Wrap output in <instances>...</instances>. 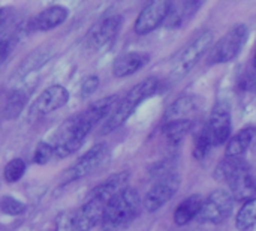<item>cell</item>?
<instances>
[{"instance_id":"obj_30","label":"cell","mask_w":256,"mask_h":231,"mask_svg":"<svg viewBox=\"0 0 256 231\" xmlns=\"http://www.w3.org/2000/svg\"><path fill=\"white\" fill-rule=\"evenodd\" d=\"M99 83H100V80H99V77L98 75H88V77H86L84 80H82V83H81V86H80V98L81 99H87V98H90L96 90H98V87H99Z\"/></svg>"},{"instance_id":"obj_22","label":"cell","mask_w":256,"mask_h":231,"mask_svg":"<svg viewBox=\"0 0 256 231\" xmlns=\"http://www.w3.org/2000/svg\"><path fill=\"white\" fill-rule=\"evenodd\" d=\"M192 128H194L192 119L171 120V122H165V125L162 126V134L165 135L170 144L178 146L183 141L184 135L192 131Z\"/></svg>"},{"instance_id":"obj_31","label":"cell","mask_w":256,"mask_h":231,"mask_svg":"<svg viewBox=\"0 0 256 231\" xmlns=\"http://www.w3.org/2000/svg\"><path fill=\"white\" fill-rule=\"evenodd\" d=\"M238 87L244 92L256 93V66H252L246 72H243L238 78Z\"/></svg>"},{"instance_id":"obj_9","label":"cell","mask_w":256,"mask_h":231,"mask_svg":"<svg viewBox=\"0 0 256 231\" xmlns=\"http://www.w3.org/2000/svg\"><path fill=\"white\" fill-rule=\"evenodd\" d=\"M108 203L100 197L88 192L86 201L81 207L72 213L70 218V231H90L98 224L102 222V216Z\"/></svg>"},{"instance_id":"obj_2","label":"cell","mask_w":256,"mask_h":231,"mask_svg":"<svg viewBox=\"0 0 256 231\" xmlns=\"http://www.w3.org/2000/svg\"><path fill=\"white\" fill-rule=\"evenodd\" d=\"M141 198L136 189L126 188L117 194L105 207L102 216V228L105 231H116L128 227L140 213Z\"/></svg>"},{"instance_id":"obj_6","label":"cell","mask_w":256,"mask_h":231,"mask_svg":"<svg viewBox=\"0 0 256 231\" xmlns=\"http://www.w3.org/2000/svg\"><path fill=\"white\" fill-rule=\"evenodd\" d=\"M234 209V198L225 189L213 191L201 204V209L196 215L200 224H222L226 221Z\"/></svg>"},{"instance_id":"obj_24","label":"cell","mask_w":256,"mask_h":231,"mask_svg":"<svg viewBox=\"0 0 256 231\" xmlns=\"http://www.w3.org/2000/svg\"><path fill=\"white\" fill-rule=\"evenodd\" d=\"M246 161L242 158H228L225 156L218 167L214 168V179L218 182H230V179L234 176V173L244 164Z\"/></svg>"},{"instance_id":"obj_26","label":"cell","mask_w":256,"mask_h":231,"mask_svg":"<svg viewBox=\"0 0 256 231\" xmlns=\"http://www.w3.org/2000/svg\"><path fill=\"white\" fill-rule=\"evenodd\" d=\"M212 147L213 146H212L210 137L207 134V129H206V126H202L201 131H198L194 135V149H192V153H194L195 159L202 161L208 155V152H210Z\"/></svg>"},{"instance_id":"obj_15","label":"cell","mask_w":256,"mask_h":231,"mask_svg":"<svg viewBox=\"0 0 256 231\" xmlns=\"http://www.w3.org/2000/svg\"><path fill=\"white\" fill-rule=\"evenodd\" d=\"M68 15H69L68 8L62 6V5L50 6V8L44 9L42 12H39L38 15H34L33 18H30L26 24V30H30V32L52 30V29L58 27L60 24H63L66 21Z\"/></svg>"},{"instance_id":"obj_17","label":"cell","mask_w":256,"mask_h":231,"mask_svg":"<svg viewBox=\"0 0 256 231\" xmlns=\"http://www.w3.org/2000/svg\"><path fill=\"white\" fill-rule=\"evenodd\" d=\"M129 177H130V174L128 171H120L117 174L110 176L106 180H104L102 183H99L90 192L94 194V195H98V197H100L106 203H110L117 194H120L122 191H124L128 188Z\"/></svg>"},{"instance_id":"obj_11","label":"cell","mask_w":256,"mask_h":231,"mask_svg":"<svg viewBox=\"0 0 256 231\" xmlns=\"http://www.w3.org/2000/svg\"><path fill=\"white\" fill-rule=\"evenodd\" d=\"M212 146H222L230 140L231 135V113L225 102H218L210 114L208 123L206 125Z\"/></svg>"},{"instance_id":"obj_5","label":"cell","mask_w":256,"mask_h":231,"mask_svg":"<svg viewBox=\"0 0 256 231\" xmlns=\"http://www.w3.org/2000/svg\"><path fill=\"white\" fill-rule=\"evenodd\" d=\"M213 42V33L210 30H204L201 35H198L189 45H186L174 59L170 77L174 81H178L184 78L201 60V57L206 54V51L210 48Z\"/></svg>"},{"instance_id":"obj_10","label":"cell","mask_w":256,"mask_h":231,"mask_svg":"<svg viewBox=\"0 0 256 231\" xmlns=\"http://www.w3.org/2000/svg\"><path fill=\"white\" fill-rule=\"evenodd\" d=\"M182 179L177 173H171L162 179H159L146 194L144 197V207L147 212H158L164 207L180 189Z\"/></svg>"},{"instance_id":"obj_29","label":"cell","mask_w":256,"mask_h":231,"mask_svg":"<svg viewBox=\"0 0 256 231\" xmlns=\"http://www.w3.org/2000/svg\"><path fill=\"white\" fill-rule=\"evenodd\" d=\"M54 156V147L51 143L46 141H39L36 144V149L33 152V162L38 165H45L51 161Z\"/></svg>"},{"instance_id":"obj_12","label":"cell","mask_w":256,"mask_h":231,"mask_svg":"<svg viewBox=\"0 0 256 231\" xmlns=\"http://www.w3.org/2000/svg\"><path fill=\"white\" fill-rule=\"evenodd\" d=\"M122 27V17L120 15H110L98 21L86 36V45L90 50H99L111 42Z\"/></svg>"},{"instance_id":"obj_18","label":"cell","mask_w":256,"mask_h":231,"mask_svg":"<svg viewBox=\"0 0 256 231\" xmlns=\"http://www.w3.org/2000/svg\"><path fill=\"white\" fill-rule=\"evenodd\" d=\"M202 197L200 194H192L190 197L184 198L176 209L174 212V222L178 227H183L186 224H189L192 219L196 218L201 204H202Z\"/></svg>"},{"instance_id":"obj_28","label":"cell","mask_w":256,"mask_h":231,"mask_svg":"<svg viewBox=\"0 0 256 231\" xmlns=\"http://www.w3.org/2000/svg\"><path fill=\"white\" fill-rule=\"evenodd\" d=\"M0 210L9 216H18L26 212V204L10 195H3L0 198Z\"/></svg>"},{"instance_id":"obj_21","label":"cell","mask_w":256,"mask_h":231,"mask_svg":"<svg viewBox=\"0 0 256 231\" xmlns=\"http://www.w3.org/2000/svg\"><path fill=\"white\" fill-rule=\"evenodd\" d=\"M198 99L196 96H183L178 98L165 113V120H183V119H190L189 114L194 113L198 108Z\"/></svg>"},{"instance_id":"obj_25","label":"cell","mask_w":256,"mask_h":231,"mask_svg":"<svg viewBox=\"0 0 256 231\" xmlns=\"http://www.w3.org/2000/svg\"><path fill=\"white\" fill-rule=\"evenodd\" d=\"M27 96H28V93H26L24 90L12 92L9 95L8 101H6V105H4V117L6 119H14L16 116H20L24 105H26Z\"/></svg>"},{"instance_id":"obj_16","label":"cell","mask_w":256,"mask_h":231,"mask_svg":"<svg viewBox=\"0 0 256 231\" xmlns=\"http://www.w3.org/2000/svg\"><path fill=\"white\" fill-rule=\"evenodd\" d=\"M150 56L146 53H140V51H130V53H124L122 56H118L114 63H112V74L117 78H123V77H129L135 72H138L140 69H142L147 62H148Z\"/></svg>"},{"instance_id":"obj_23","label":"cell","mask_w":256,"mask_h":231,"mask_svg":"<svg viewBox=\"0 0 256 231\" xmlns=\"http://www.w3.org/2000/svg\"><path fill=\"white\" fill-rule=\"evenodd\" d=\"M256 227V198L248 200L238 209L236 216V228L238 231H250Z\"/></svg>"},{"instance_id":"obj_8","label":"cell","mask_w":256,"mask_h":231,"mask_svg":"<svg viewBox=\"0 0 256 231\" xmlns=\"http://www.w3.org/2000/svg\"><path fill=\"white\" fill-rule=\"evenodd\" d=\"M69 101V92L62 84H52L46 87L30 105L27 113V120L34 122L62 107H64Z\"/></svg>"},{"instance_id":"obj_13","label":"cell","mask_w":256,"mask_h":231,"mask_svg":"<svg viewBox=\"0 0 256 231\" xmlns=\"http://www.w3.org/2000/svg\"><path fill=\"white\" fill-rule=\"evenodd\" d=\"M171 2H152L138 15L134 24V30L138 35H147L156 30L162 23H165Z\"/></svg>"},{"instance_id":"obj_19","label":"cell","mask_w":256,"mask_h":231,"mask_svg":"<svg viewBox=\"0 0 256 231\" xmlns=\"http://www.w3.org/2000/svg\"><path fill=\"white\" fill-rule=\"evenodd\" d=\"M254 135H255L254 128H246V129L238 131L236 135H232L228 140L226 147H225V156H228V158H242L248 152V149L250 147Z\"/></svg>"},{"instance_id":"obj_34","label":"cell","mask_w":256,"mask_h":231,"mask_svg":"<svg viewBox=\"0 0 256 231\" xmlns=\"http://www.w3.org/2000/svg\"><path fill=\"white\" fill-rule=\"evenodd\" d=\"M2 17H3V11L0 9V21H2Z\"/></svg>"},{"instance_id":"obj_7","label":"cell","mask_w":256,"mask_h":231,"mask_svg":"<svg viewBox=\"0 0 256 231\" xmlns=\"http://www.w3.org/2000/svg\"><path fill=\"white\" fill-rule=\"evenodd\" d=\"M108 155V146L105 143H98L92 146L84 155H81L60 177V185H68L72 182H76L82 177L90 176L96 168L100 167V164L105 161Z\"/></svg>"},{"instance_id":"obj_1","label":"cell","mask_w":256,"mask_h":231,"mask_svg":"<svg viewBox=\"0 0 256 231\" xmlns=\"http://www.w3.org/2000/svg\"><path fill=\"white\" fill-rule=\"evenodd\" d=\"M158 89H159V80L156 77L144 78L142 81L135 84L122 99H118L110 116L105 119L100 128V135H108L117 128H120L147 98L156 93Z\"/></svg>"},{"instance_id":"obj_33","label":"cell","mask_w":256,"mask_h":231,"mask_svg":"<svg viewBox=\"0 0 256 231\" xmlns=\"http://www.w3.org/2000/svg\"><path fill=\"white\" fill-rule=\"evenodd\" d=\"M70 218H72V215H68V213L60 215L57 219L56 231H70Z\"/></svg>"},{"instance_id":"obj_20","label":"cell","mask_w":256,"mask_h":231,"mask_svg":"<svg viewBox=\"0 0 256 231\" xmlns=\"http://www.w3.org/2000/svg\"><path fill=\"white\" fill-rule=\"evenodd\" d=\"M202 2H180L178 5L171 3L168 17L165 20L170 27H180L188 18H190L200 8Z\"/></svg>"},{"instance_id":"obj_14","label":"cell","mask_w":256,"mask_h":231,"mask_svg":"<svg viewBox=\"0 0 256 231\" xmlns=\"http://www.w3.org/2000/svg\"><path fill=\"white\" fill-rule=\"evenodd\" d=\"M230 194L234 200L248 201L256 198V176L254 170L249 167L248 162H244L230 179L228 182Z\"/></svg>"},{"instance_id":"obj_4","label":"cell","mask_w":256,"mask_h":231,"mask_svg":"<svg viewBox=\"0 0 256 231\" xmlns=\"http://www.w3.org/2000/svg\"><path fill=\"white\" fill-rule=\"evenodd\" d=\"M249 29L246 24H236L231 27L208 51L207 65H220L234 60L248 42Z\"/></svg>"},{"instance_id":"obj_27","label":"cell","mask_w":256,"mask_h":231,"mask_svg":"<svg viewBox=\"0 0 256 231\" xmlns=\"http://www.w3.org/2000/svg\"><path fill=\"white\" fill-rule=\"evenodd\" d=\"M26 173V162L21 158H14L10 159L4 168H3V179L6 183H15L18 182Z\"/></svg>"},{"instance_id":"obj_3","label":"cell","mask_w":256,"mask_h":231,"mask_svg":"<svg viewBox=\"0 0 256 231\" xmlns=\"http://www.w3.org/2000/svg\"><path fill=\"white\" fill-rule=\"evenodd\" d=\"M93 125L87 122L82 116V113H78L69 119H66L62 126L58 128L57 137L54 140V156L58 159H63L74 152H76L88 134L93 131Z\"/></svg>"},{"instance_id":"obj_32","label":"cell","mask_w":256,"mask_h":231,"mask_svg":"<svg viewBox=\"0 0 256 231\" xmlns=\"http://www.w3.org/2000/svg\"><path fill=\"white\" fill-rule=\"evenodd\" d=\"M10 50V38L8 36H0V65L4 62Z\"/></svg>"}]
</instances>
